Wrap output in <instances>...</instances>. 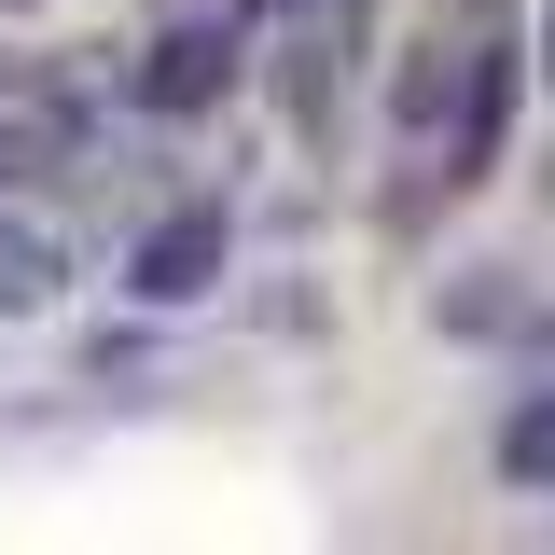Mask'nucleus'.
Listing matches in <instances>:
<instances>
[{
  "mask_svg": "<svg viewBox=\"0 0 555 555\" xmlns=\"http://www.w3.org/2000/svg\"><path fill=\"white\" fill-rule=\"evenodd\" d=\"M222 236H236V222H222V208H167V222H153V236H139V306H195V292H208V278H222Z\"/></svg>",
  "mask_w": 555,
  "mask_h": 555,
  "instance_id": "1",
  "label": "nucleus"
},
{
  "mask_svg": "<svg viewBox=\"0 0 555 555\" xmlns=\"http://www.w3.org/2000/svg\"><path fill=\"white\" fill-rule=\"evenodd\" d=\"M139 98H153V112H208V98H222V28H181V42H153Z\"/></svg>",
  "mask_w": 555,
  "mask_h": 555,
  "instance_id": "2",
  "label": "nucleus"
},
{
  "mask_svg": "<svg viewBox=\"0 0 555 555\" xmlns=\"http://www.w3.org/2000/svg\"><path fill=\"white\" fill-rule=\"evenodd\" d=\"M500 473H514V486H555V389L514 416V430H500Z\"/></svg>",
  "mask_w": 555,
  "mask_h": 555,
  "instance_id": "3",
  "label": "nucleus"
}]
</instances>
